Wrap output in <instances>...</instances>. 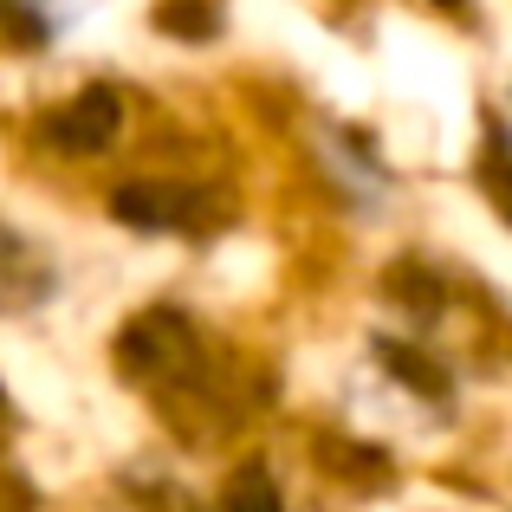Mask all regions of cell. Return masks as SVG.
<instances>
[{"mask_svg":"<svg viewBox=\"0 0 512 512\" xmlns=\"http://www.w3.org/2000/svg\"><path fill=\"white\" fill-rule=\"evenodd\" d=\"M117 124H124L117 91L91 85V91H78V98H72V111H65V117H52V143L72 150V156H91V150H104V143L117 137Z\"/></svg>","mask_w":512,"mask_h":512,"instance_id":"1","label":"cell"},{"mask_svg":"<svg viewBox=\"0 0 512 512\" xmlns=\"http://www.w3.org/2000/svg\"><path fill=\"white\" fill-rule=\"evenodd\" d=\"M111 214L124 227H188L195 221V195L188 188H163V182H130V188H117L111 195Z\"/></svg>","mask_w":512,"mask_h":512,"instance_id":"2","label":"cell"},{"mask_svg":"<svg viewBox=\"0 0 512 512\" xmlns=\"http://www.w3.org/2000/svg\"><path fill=\"white\" fill-rule=\"evenodd\" d=\"M227 512H286V500H279L266 467H240V474L227 480Z\"/></svg>","mask_w":512,"mask_h":512,"instance_id":"3","label":"cell"},{"mask_svg":"<svg viewBox=\"0 0 512 512\" xmlns=\"http://www.w3.org/2000/svg\"><path fill=\"white\" fill-rule=\"evenodd\" d=\"M383 363H389V376H402V383H415L422 396H441V389H448V376H441V370H428V363H422V350L383 344Z\"/></svg>","mask_w":512,"mask_h":512,"instance_id":"4","label":"cell"},{"mask_svg":"<svg viewBox=\"0 0 512 512\" xmlns=\"http://www.w3.org/2000/svg\"><path fill=\"white\" fill-rule=\"evenodd\" d=\"M163 26H188V33H208V13H201V7H188V0H175V7H163Z\"/></svg>","mask_w":512,"mask_h":512,"instance_id":"5","label":"cell"},{"mask_svg":"<svg viewBox=\"0 0 512 512\" xmlns=\"http://www.w3.org/2000/svg\"><path fill=\"white\" fill-rule=\"evenodd\" d=\"M500 195H506V201H500V208L512 214V163H506V182H500Z\"/></svg>","mask_w":512,"mask_h":512,"instance_id":"6","label":"cell"},{"mask_svg":"<svg viewBox=\"0 0 512 512\" xmlns=\"http://www.w3.org/2000/svg\"><path fill=\"white\" fill-rule=\"evenodd\" d=\"M435 7H454V0H435Z\"/></svg>","mask_w":512,"mask_h":512,"instance_id":"7","label":"cell"}]
</instances>
